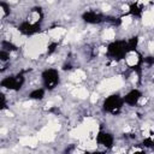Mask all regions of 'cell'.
<instances>
[{
  "instance_id": "d6986e66",
  "label": "cell",
  "mask_w": 154,
  "mask_h": 154,
  "mask_svg": "<svg viewBox=\"0 0 154 154\" xmlns=\"http://www.w3.org/2000/svg\"><path fill=\"white\" fill-rule=\"evenodd\" d=\"M98 100H99V95L96 94V93H93L92 96H90V101H92V104H95Z\"/></svg>"
},
{
  "instance_id": "8fae6325",
  "label": "cell",
  "mask_w": 154,
  "mask_h": 154,
  "mask_svg": "<svg viewBox=\"0 0 154 154\" xmlns=\"http://www.w3.org/2000/svg\"><path fill=\"white\" fill-rule=\"evenodd\" d=\"M96 141L95 140H84L83 141V143L81 145L82 148H84V149H88V151H94L95 148H96Z\"/></svg>"
},
{
  "instance_id": "484cf974",
  "label": "cell",
  "mask_w": 154,
  "mask_h": 154,
  "mask_svg": "<svg viewBox=\"0 0 154 154\" xmlns=\"http://www.w3.org/2000/svg\"><path fill=\"white\" fill-rule=\"evenodd\" d=\"M31 106V101H27V102H23V107H30Z\"/></svg>"
},
{
  "instance_id": "5b68a950",
  "label": "cell",
  "mask_w": 154,
  "mask_h": 154,
  "mask_svg": "<svg viewBox=\"0 0 154 154\" xmlns=\"http://www.w3.org/2000/svg\"><path fill=\"white\" fill-rule=\"evenodd\" d=\"M83 125L86 126L88 130H89L90 134H93V136H95V135L98 134V131H99V125H98V123H96L93 118L87 117V118L84 119V122H83Z\"/></svg>"
},
{
  "instance_id": "7402d4cb",
  "label": "cell",
  "mask_w": 154,
  "mask_h": 154,
  "mask_svg": "<svg viewBox=\"0 0 154 154\" xmlns=\"http://www.w3.org/2000/svg\"><path fill=\"white\" fill-rule=\"evenodd\" d=\"M106 52H107L106 47H100V49H99V53H100V54H105Z\"/></svg>"
},
{
  "instance_id": "4316f807",
  "label": "cell",
  "mask_w": 154,
  "mask_h": 154,
  "mask_svg": "<svg viewBox=\"0 0 154 154\" xmlns=\"http://www.w3.org/2000/svg\"><path fill=\"white\" fill-rule=\"evenodd\" d=\"M130 131H131V128H130V126L126 125L125 128H124V133H130Z\"/></svg>"
},
{
  "instance_id": "9a60e30c",
  "label": "cell",
  "mask_w": 154,
  "mask_h": 154,
  "mask_svg": "<svg viewBox=\"0 0 154 154\" xmlns=\"http://www.w3.org/2000/svg\"><path fill=\"white\" fill-rule=\"evenodd\" d=\"M48 126L51 128L53 131H58L59 129H60V125H59V123L57 122V120H54V119H52L51 122L48 123Z\"/></svg>"
},
{
  "instance_id": "9c48e42d",
  "label": "cell",
  "mask_w": 154,
  "mask_h": 154,
  "mask_svg": "<svg viewBox=\"0 0 154 154\" xmlns=\"http://www.w3.org/2000/svg\"><path fill=\"white\" fill-rule=\"evenodd\" d=\"M71 93L75 95V96H78L80 99H86L88 95H89V93H88V90L86 89V88L83 87H80V88H72L71 89Z\"/></svg>"
},
{
  "instance_id": "52a82bcc",
  "label": "cell",
  "mask_w": 154,
  "mask_h": 154,
  "mask_svg": "<svg viewBox=\"0 0 154 154\" xmlns=\"http://www.w3.org/2000/svg\"><path fill=\"white\" fill-rule=\"evenodd\" d=\"M11 33H12V40L17 46L23 45V43L25 42V38L19 34V31L17 29H11Z\"/></svg>"
},
{
  "instance_id": "e0dca14e",
  "label": "cell",
  "mask_w": 154,
  "mask_h": 154,
  "mask_svg": "<svg viewBox=\"0 0 154 154\" xmlns=\"http://www.w3.org/2000/svg\"><path fill=\"white\" fill-rule=\"evenodd\" d=\"M69 78H70V81H71V82H75V83H78V82H81V81H82V80L80 78V77H78V76H76L75 74L70 75Z\"/></svg>"
},
{
  "instance_id": "30bf717a",
  "label": "cell",
  "mask_w": 154,
  "mask_h": 154,
  "mask_svg": "<svg viewBox=\"0 0 154 154\" xmlns=\"http://www.w3.org/2000/svg\"><path fill=\"white\" fill-rule=\"evenodd\" d=\"M153 19H154V15H153V11L152 10H148L145 11L143 16H142V22H143L145 25H152L153 24Z\"/></svg>"
},
{
  "instance_id": "5bb4252c",
  "label": "cell",
  "mask_w": 154,
  "mask_h": 154,
  "mask_svg": "<svg viewBox=\"0 0 154 154\" xmlns=\"http://www.w3.org/2000/svg\"><path fill=\"white\" fill-rule=\"evenodd\" d=\"M75 36H76V33H75V30H74V29H71V30L68 33V34H66V36H65L64 43H68V42H70L71 40H74Z\"/></svg>"
},
{
  "instance_id": "603a6c76",
  "label": "cell",
  "mask_w": 154,
  "mask_h": 154,
  "mask_svg": "<svg viewBox=\"0 0 154 154\" xmlns=\"http://www.w3.org/2000/svg\"><path fill=\"white\" fill-rule=\"evenodd\" d=\"M110 9H111V6H110V5H107V4H104V5H102V10H104V11H108Z\"/></svg>"
},
{
  "instance_id": "d590c367",
  "label": "cell",
  "mask_w": 154,
  "mask_h": 154,
  "mask_svg": "<svg viewBox=\"0 0 154 154\" xmlns=\"http://www.w3.org/2000/svg\"><path fill=\"white\" fill-rule=\"evenodd\" d=\"M11 3H16V1H18V0H10Z\"/></svg>"
},
{
  "instance_id": "4fadbf2b",
  "label": "cell",
  "mask_w": 154,
  "mask_h": 154,
  "mask_svg": "<svg viewBox=\"0 0 154 154\" xmlns=\"http://www.w3.org/2000/svg\"><path fill=\"white\" fill-rule=\"evenodd\" d=\"M104 38L105 40H113L114 38V30L113 29H106V31H105V34H104Z\"/></svg>"
},
{
  "instance_id": "1f68e13d",
  "label": "cell",
  "mask_w": 154,
  "mask_h": 154,
  "mask_svg": "<svg viewBox=\"0 0 154 154\" xmlns=\"http://www.w3.org/2000/svg\"><path fill=\"white\" fill-rule=\"evenodd\" d=\"M54 60H56V58H54V57H51V58L48 59V63H54Z\"/></svg>"
},
{
  "instance_id": "2e32d148",
  "label": "cell",
  "mask_w": 154,
  "mask_h": 154,
  "mask_svg": "<svg viewBox=\"0 0 154 154\" xmlns=\"http://www.w3.org/2000/svg\"><path fill=\"white\" fill-rule=\"evenodd\" d=\"M131 22H133V18H131V16H125V17L122 18V24L124 28H126V27H129L131 24Z\"/></svg>"
},
{
  "instance_id": "44dd1931",
  "label": "cell",
  "mask_w": 154,
  "mask_h": 154,
  "mask_svg": "<svg viewBox=\"0 0 154 154\" xmlns=\"http://www.w3.org/2000/svg\"><path fill=\"white\" fill-rule=\"evenodd\" d=\"M131 82H133V83H136V82H137V75L136 74L131 75Z\"/></svg>"
},
{
  "instance_id": "d6a6232c",
  "label": "cell",
  "mask_w": 154,
  "mask_h": 154,
  "mask_svg": "<svg viewBox=\"0 0 154 154\" xmlns=\"http://www.w3.org/2000/svg\"><path fill=\"white\" fill-rule=\"evenodd\" d=\"M7 130L6 129H0V134H6Z\"/></svg>"
},
{
  "instance_id": "277c9868",
  "label": "cell",
  "mask_w": 154,
  "mask_h": 154,
  "mask_svg": "<svg viewBox=\"0 0 154 154\" xmlns=\"http://www.w3.org/2000/svg\"><path fill=\"white\" fill-rule=\"evenodd\" d=\"M54 133H56V131H53L47 125L43 129H41V131L37 134V139L43 141V142H51V141L54 140Z\"/></svg>"
},
{
  "instance_id": "ffe728a7",
  "label": "cell",
  "mask_w": 154,
  "mask_h": 154,
  "mask_svg": "<svg viewBox=\"0 0 154 154\" xmlns=\"http://www.w3.org/2000/svg\"><path fill=\"white\" fill-rule=\"evenodd\" d=\"M37 19H38V13H37V12H34V13L31 15V19H30V22H31V23H35Z\"/></svg>"
},
{
  "instance_id": "f546056e",
  "label": "cell",
  "mask_w": 154,
  "mask_h": 154,
  "mask_svg": "<svg viewBox=\"0 0 154 154\" xmlns=\"http://www.w3.org/2000/svg\"><path fill=\"white\" fill-rule=\"evenodd\" d=\"M4 15H5V12H4V9H3V7H0V18L4 17Z\"/></svg>"
},
{
  "instance_id": "83f0119b",
  "label": "cell",
  "mask_w": 154,
  "mask_h": 154,
  "mask_svg": "<svg viewBox=\"0 0 154 154\" xmlns=\"http://www.w3.org/2000/svg\"><path fill=\"white\" fill-rule=\"evenodd\" d=\"M5 114H6L7 117H12V116H13V113L11 112V111H5Z\"/></svg>"
},
{
  "instance_id": "4dcf8cb0",
  "label": "cell",
  "mask_w": 154,
  "mask_h": 154,
  "mask_svg": "<svg viewBox=\"0 0 154 154\" xmlns=\"http://www.w3.org/2000/svg\"><path fill=\"white\" fill-rule=\"evenodd\" d=\"M148 47H149V51H151V52H153V49H154V48H153V41H151V42H149V46H148Z\"/></svg>"
},
{
  "instance_id": "7c38bea8",
  "label": "cell",
  "mask_w": 154,
  "mask_h": 154,
  "mask_svg": "<svg viewBox=\"0 0 154 154\" xmlns=\"http://www.w3.org/2000/svg\"><path fill=\"white\" fill-rule=\"evenodd\" d=\"M126 63H128L129 66H135V65L139 63V57H137L136 53H130L129 57L126 58Z\"/></svg>"
},
{
  "instance_id": "3957f363",
  "label": "cell",
  "mask_w": 154,
  "mask_h": 154,
  "mask_svg": "<svg viewBox=\"0 0 154 154\" xmlns=\"http://www.w3.org/2000/svg\"><path fill=\"white\" fill-rule=\"evenodd\" d=\"M89 134H90L89 130H88L83 124L80 125V126H77V128H75L74 130H71V133H70V135L72 136V137H75V139H78L81 141L87 140L88 136H89Z\"/></svg>"
},
{
  "instance_id": "6da1fadb",
  "label": "cell",
  "mask_w": 154,
  "mask_h": 154,
  "mask_svg": "<svg viewBox=\"0 0 154 154\" xmlns=\"http://www.w3.org/2000/svg\"><path fill=\"white\" fill-rule=\"evenodd\" d=\"M47 42H48V38L45 34H40V35L31 37L25 43V54L33 59L37 58L40 54H42L46 51Z\"/></svg>"
},
{
  "instance_id": "cb8c5ba5",
  "label": "cell",
  "mask_w": 154,
  "mask_h": 154,
  "mask_svg": "<svg viewBox=\"0 0 154 154\" xmlns=\"http://www.w3.org/2000/svg\"><path fill=\"white\" fill-rule=\"evenodd\" d=\"M53 105H54V101H48V102L46 104V108H51Z\"/></svg>"
},
{
  "instance_id": "ac0fdd59",
  "label": "cell",
  "mask_w": 154,
  "mask_h": 154,
  "mask_svg": "<svg viewBox=\"0 0 154 154\" xmlns=\"http://www.w3.org/2000/svg\"><path fill=\"white\" fill-rule=\"evenodd\" d=\"M75 75H76V76H78L81 80H84V78H86V74H84L82 70H77V71H75Z\"/></svg>"
},
{
  "instance_id": "836d02e7",
  "label": "cell",
  "mask_w": 154,
  "mask_h": 154,
  "mask_svg": "<svg viewBox=\"0 0 154 154\" xmlns=\"http://www.w3.org/2000/svg\"><path fill=\"white\" fill-rule=\"evenodd\" d=\"M149 1H151V0H141V3H142V4H148Z\"/></svg>"
},
{
  "instance_id": "7a4b0ae2",
  "label": "cell",
  "mask_w": 154,
  "mask_h": 154,
  "mask_svg": "<svg viewBox=\"0 0 154 154\" xmlns=\"http://www.w3.org/2000/svg\"><path fill=\"white\" fill-rule=\"evenodd\" d=\"M123 86V78L120 76H117V77H113V78H108V80H105L102 81L100 84H99L98 89L100 92H112V90H116L120 88Z\"/></svg>"
},
{
  "instance_id": "8992f818",
  "label": "cell",
  "mask_w": 154,
  "mask_h": 154,
  "mask_svg": "<svg viewBox=\"0 0 154 154\" xmlns=\"http://www.w3.org/2000/svg\"><path fill=\"white\" fill-rule=\"evenodd\" d=\"M38 139L37 136H24L19 140V145L21 146H28V147H36L37 146Z\"/></svg>"
},
{
  "instance_id": "8d00e7d4",
  "label": "cell",
  "mask_w": 154,
  "mask_h": 154,
  "mask_svg": "<svg viewBox=\"0 0 154 154\" xmlns=\"http://www.w3.org/2000/svg\"><path fill=\"white\" fill-rule=\"evenodd\" d=\"M47 1H48V3H52V1H53V0H47Z\"/></svg>"
},
{
  "instance_id": "e575fe53",
  "label": "cell",
  "mask_w": 154,
  "mask_h": 154,
  "mask_svg": "<svg viewBox=\"0 0 154 154\" xmlns=\"http://www.w3.org/2000/svg\"><path fill=\"white\" fill-rule=\"evenodd\" d=\"M134 152H140V149H139V148H134V149L131 151V153H134Z\"/></svg>"
},
{
  "instance_id": "ba28073f",
  "label": "cell",
  "mask_w": 154,
  "mask_h": 154,
  "mask_svg": "<svg viewBox=\"0 0 154 154\" xmlns=\"http://www.w3.org/2000/svg\"><path fill=\"white\" fill-rule=\"evenodd\" d=\"M65 34H66V30L64 28H54L52 30H49V33H48V35L52 38H54V40H58V38H60Z\"/></svg>"
},
{
  "instance_id": "d4e9b609",
  "label": "cell",
  "mask_w": 154,
  "mask_h": 154,
  "mask_svg": "<svg viewBox=\"0 0 154 154\" xmlns=\"http://www.w3.org/2000/svg\"><path fill=\"white\" fill-rule=\"evenodd\" d=\"M122 10L124 11V12H128V11H129V5H123Z\"/></svg>"
},
{
  "instance_id": "f1b7e54d",
  "label": "cell",
  "mask_w": 154,
  "mask_h": 154,
  "mask_svg": "<svg viewBox=\"0 0 154 154\" xmlns=\"http://www.w3.org/2000/svg\"><path fill=\"white\" fill-rule=\"evenodd\" d=\"M146 102H147V99H145V98H142L141 100H140V104H141V105H145Z\"/></svg>"
}]
</instances>
